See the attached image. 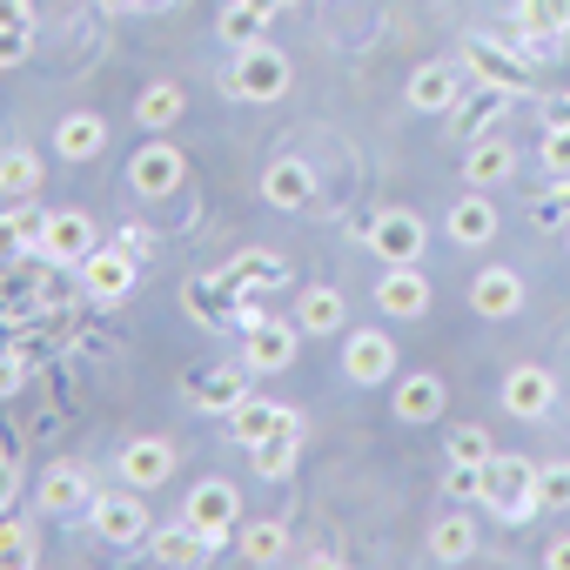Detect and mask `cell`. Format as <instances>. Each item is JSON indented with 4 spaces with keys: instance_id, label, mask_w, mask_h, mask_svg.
I'll use <instances>...</instances> for the list:
<instances>
[{
    "instance_id": "6da1fadb",
    "label": "cell",
    "mask_w": 570,
    "mask_h": 570,
    "mask_svg": "<svg viewBox=\"0 0 570 570\" xmlns=\"http://www.w3.org/2000/svg\"><path fill=\"white\" fill-rule=\"evenodd\" d=\"M289 81H296L289 55L268 48V41H248V48H235L228 75H222V95H235V101H282Z\"/></svg>"
},
{
    "instance_id": "7a4b0ae2",
    "label": "cell",
    "mask_w": 570,
    "mask_h": 570,
    "mask_svg": "<svg viewBox=\"0 0 570 570\" xmlns=\"http://www.w3.org/2000/svg\"><path fill=\"white\" fill-rule=\"evenodd\" d=\"M483 503H490L503 523H530V517L543 510V497H537V463L497 450V456L483 463Z\"/></svg>"
},
{
    "instance_id": "3957f363",
    "label": "cell",
    "mask_w": 570,
    "mask_h": 570,
    "mask_svg": "<svg viewBox=\"0 0 570 570\" xmlns=\"http://www.w3.org/2000/svg\"><path fill=\"white\" fill-rule=\"evenodd\" d=\"M181 523H188V530H202L208 543H228V530L242 523V490H235L228 476L195 483V490H188V503H181Z\"/></svg>"
},
{
    "instance_id": "277c9868",
    "label": "cell",
    "mask_w": 570,
    "mask_h": 570,
    "mask_svg": "<svg viewBox=\"0 0 570 570\" xmlns=\"http://www.w3.org/2000/svg\"><path fill=\"white\" fill-rule=\"evenodd\" d=\"M88 523H95V537L101 543H115V550H135V543H148V503H141V490L128 483V490H108V497H95V510H88Z\"/></svg>"
},
{
    "instance_id": "5b68a950",
    "label": "cell",
    "mask_w": 570,
    "mask_h": 570,
    "mask_svg": "<svg viewBox=\"0 0 570 570\" xmlns=\"http://www.w3.org/2000/svg\"><path fill=\"white\" fill-rule=\"evenodd\" d=\"M95 235H101V228H95L81 208H48V222H41V248H35V255L55 262V268H81V262L101 248Z\"/></svg>"
},
{
    "instance_id": "8992f818",
    "label": "cell",
    "mask_w": 570,
    "mask_h": 570,
    "mask_svg": "<svg viewBox=\"0 0 570 570\" xmlns=\"http://www.w3.org/2000/svg\"><path fill=\"white\" fill-rule=\"evenodd\" d=\"M463 68H470L483 88H503V95H517V101L530 95V61H523L517 48H497L490 35H470V41H463Z\"/></svg>"
},
{
    "instance_id": "52a82bcc",
    "label": "cell",
    "mask_w": 570,
    "mask_h": 570,
    "mask_svg": "<svg viewBox=\"0 0 570 570\" xmlns=\"http://www.w3.org/2000/svg\"><path fill=\"white\" fill-rule=\"evenodd\" d=\"M181 175H188V161H181V148H175L168 135H148V141L135 148V161H128V188H135V195H148V202L175 195V188H181Z\"/></svg>"
},
{
    "instance_id": "ba28073f",
    "label": "cell",
    "mask_w": 570,
    "mask_h": 570,
    "mask_svg": "<svg viewBox=\"0 0 570 570\" xmlns=\"http://www.w3.org/2000/svg\"><path fill=\"white\" fill-rule=\"evenodd\" d=\"M343 376L363 383V390L396 383V343H390V330H350V343H343Z\"/></svg>"
},
{
    "instance_id": "9c48e42d",
    "label": "cell",
    "mask_w": 570,
    "mask_h": 570,
    "mask_svg": "<svg viewBox=\"0 0 570 570\" xmlns=\"http://www.w3.org/2000/svg\"><path fill=\"white\" fill-rule=\"evenodd\" d=\"M376 309H383V316H396V323L430 316V275H423L416 262H390V268H383V282H376Z\"/></svg>"
},
{
    "instance_id": "30bf717a",
    "label": "cell",
    "mask_w": 570,
    "mask_h": 570,
    "mask_svg": "<svg viewBox=\"0 0 570 570\" xmlns=\"http://www.w3.org/2000/svg\"><path fill=\"white\" fill-rule=\"evenodd\" d=\"M175 463H181V450H175L168 436H135V443H121V456H115L121 483H135V490H161V483L175 476Z\"/></svg>"
},
{
    "instance_id": "8fae6325",
    "label": "cell",
    "mask_w": 570,
    "mask_h": 570,
    "mask_svg": "<svg viewBox=\"0 0 570 570\" xmlns=\"http://www.w3.org/2000/svg\"><path fill=\"white\" fill-rule=\"evenodd\" d=\"M222 423H228V443H235V450H255V443L275 436V430H303L296 410H282V403H268V396H242Z\"/></svg>"
},
{
    "instance_id": "7c38bea8",
    "label": "cell",
    "mask_w": 570,
    "mask_h": 570,
    "mask_svg": "<svg viewBox=\"0 0 570 570\" xmlns=\"http://www.w3.org/2000/svg\"><path fill=\"white\" fill-rule=\"evenodd\" d=\"M135 248H121V242H101L88 262H81V289L88 296H101V303H121L128 289H135Z\"/></svg>"
},
{
    "instance_id": "4fadbf2b",
    "label": "cell",
    "mask_w": 570,
    "mask_h": 570,
    "mask_svg": "<svg viewBox=\"0 0 570 570\" xmlns=\"http://www.w3.org/2000/svg\"><path fill=\"white\" fill-rule=\"evenodd\" d=\"M383 262H423V215H410V208H383L376 222H370V235H363Z\"/></svg>"
},
{
    "instance_id": "5bb4252c",
    "label": "cell",
    "mask_w": 570,
    "mask_h": 570,
    "mask_svg": "<svg viewBox=\"0 0 570 570\" xmlns=\"http://www.w3.org/2000/svg\"><path fill=\"white\" fill-rule=\"evenodd\" d=\"M296 323H262V330H248L242 336V370L248 376H275V370H289L296 363Z\"/></svg>"
},
{
    "instance_id": "9a60e30c",
    "label": "cell",
    "mask_w": 570,
    "mask_h": 570,
    "mask_svg": "<svg viewBox=\"0 0 570 570\" xmlns=\"http://www.w3.org/2000/svg\"><path fill=\"white\" fill-rule=\"evenodd\" d=\"M463 61H423L416 75H410V108L416 115H450L456 108V95H463Z\"/></svg>"
},
{
    "instance_id": "2e32d148",
    "label": "cell",
    "mask_w": 570,
    "mask_h": 570,
    "mask_svg": "<svg viewBox=\"0 0 570 570\" xmlns=\"http://www.w3.org/2000/svg\"><path fill=\"white\" fill-rule=\"evenodd\" d=\"M550 403H557V383H550L543 363H517V370L503 376V410H510V416L537 423V416H550Z\"/></svg>"
},
{
    "instance_id": "e0dca14e",
    "label": "cell",
    "mask_w": 570,
    "mask_h": 570,
    "mask_svg": "<svg viewBox=\"0 0 570 570\" xmlns=\"http://www.w3.org/2000/svg\"><path fill=\"white\" fill-rule=\"evenodd\" d=\"M235 296H262V289H282L289 282V268H282V255H268V248H242V255H228L222 268H215Z\"/></svg>"
},
{
    "instance_id": "ac0fdd59",
    "label": "cell",
    "mask_w": 570,
    "mask_h": 570,
    "mask_svg": "<svg viewBox=\"0 0 570 570\" xmlns=\"http://www.w3.org/2000/svg\"><path fill=\"white\" fill-rule=\"evenodd\" d=\"M443 376L436 370H410V376H396V390H390V410L403 416V423H436L443 416Z\"/></svg>"
},
{
    "instance_id": "d6986e66",
    "label": "cell",
    "mask_w": 570,
    "mask_h": 570,
    "mask_svg": "<svg viewBox=\"0 0 570 570\" xmlns=\"http://www.w3.org/2000/svg\"><path fill=\"white\" fill-rule=\"evenodd\" d=\"M95 476L81 470V463H55L48 476H41V510L48 517H75V510H95Z\"/></svg>"
},
{
    "instance_id": "ffe728a7",
    "label": "cell",
    "mask_w": 570,
    "mask_h": 570,
    "mask_svg": "<svg viewBox=\"0 0 570 570\" xmlns=\"http://www.w3.org/2000/svg\"><path fill=\"white\" fill-rule=\"evenodd\" d=\"M470 309L490 316V323L517 316V309H523V275H517V268H476V282H470Z\"/></svg>"
},
{
    "instance_id": "44dd1931",
    "label": "cell",
    "mask_w": 570,
    "mask_h": 570,
    "mask_svg": "<svg viewBox=\"0 0 570 570\" xmlns=\"http://www.w3.org/2000/svg\"><path fill=\"white\" fill-rule=\"evenodd\" d=\"M443 228H450V242H463V248H483V242L497 235V202H490L483 188H470V195H456V202H450Z\"/></svg>"
},
{
    "instance_id": "7402d4cb",
    "label": "cell",
    "mask_w": 570,
    "mask_h": 570,
    "mask_svg": "<svg viewBox=\"0 0 570 570\" xmlns=\"http://www.w3.org/2000/svg\"><path fill=\"white\" fill-rule=\"evenodd\" d=\"M242 396H248V370H195L188 376V403L202 416H228Z\"/></svg>"
},
{
    "instance_id": "603a6c76",
    "label": "cell",
    "mask_w": 570,
    "mask_h": 570,
    "mask_svg": "<svg viewBox=\"0 0 570 570\" xmlns=\"http://www.w3.org/2000/svg\"><path fill=\"white\" fill-rule=\"evenodd\" d=\"M343 323H350V303H343V289H330V282H309L296 296V330L303 336H336Z\"/></svg>"
},
{
    "instance_id": "cb8c5ba5",
    "label": "cell",
    "mask_w": 570,
    "mask_h": 570,
    "mask_svg": "<svg viewBox=\"0 0 570 570\" xmlns=\"http://www.w3.org/2000/svg\"><path fill=\"white\" fill-rule=\"evenodd\" d=\"M262 195H268L275 208H309V202H316V168L296 161V155H282V161H268Z\"/></svg>"
},
{
    "instance_id": "d4e9b609",
    "label": "cell",
    "mask_w": 570,
    "mask_h": 570,
    "mask_svg": "<svg viewBox=\"0 0 570 570\" xmlns=\"http://www.w3.org/2000/svg\"><path fill=\"white\" fill-rule=\"evenodd\" d=\"M41 222H48V208H35V202H14L0 215V268H14L21 255L41 248Z\"/></svg>"
},
{
    "instance_id": "484cf974",
    "label": "cell",
    "mask_w": 570,
    "mask_h": 570,
    "mask_svg": "<svg viewBox=\"0 0 570 570\" xmlns=\"http://www.w3.org/2000/svg\"><path fill=\"white\" fill-rule=\"evenodd\" d=\"M181 303H188V316L202 323V330H228L235 323V289L222 275H195L188 289H181Z\"/></svg>"
},
{
    "instance_id": "4316f807",
    "label": "cell",
    "mask_w": 570,
    "mask_h": 570,
    "mask_svg": "<svg viewBox=\"0 0 570 570\" xmlns=\"http://www.w3.org/2000/svg\"><path fill=\"white\" fill-rule=\"evenodd\" d=\"M208 550H215V543H208L202 530H188V523H175V530H148V557L168 563V570H202Z\"/></svg>"
},
{
    "instance_id": "83f0119b",
    "label": "cell",
    "mask_w": 570,
    "mask_h": 570,
    "mask_svg": "<svg viewBox=\"0 0 570 570\" xmlns=\"http://www.w3.org/2000/svg\"><path fill=\"white\" fill-rule=\"evenodd\" d=\"M55 148H61V161H95V155L108 148V121H101V115H88V108H75V115H61Z\"/></svg>"
},
{
    "instance_id": "f1b7e54d",
    "label": "cell",
    "mask_w": 570,
    "mask_h": 570,
    "mask_svg": "<svg viewBox=\"0 0 570 570\" xmlns=\"http://www.w3.org/2000/svg\"><path fill=\"white\" fill-rule=\"evenodd\" d=\"M0 195H8V202H35L41 195V155L28 141L0 148Z\"/></svg>"
},
{
    "instance_id": "f546056e",
    "label": "cell",
    "mask_w": 570,
    "mask_h": 570,
    "mask_svg": "<svg viewBox=\"0 0 570 570\" xmlns=\"http://www.w3.org/2000/svg\"><path fill=\"white\" fill-rule=\"evenodd\" d=\"M510 175H517V148H510L503 135L470 141V161H463V181H470V188H490V181H510Z\"/></svg>"
},
{
    "instance_id": "4dcf8cb0",
    "label": "cell",
    "mask_w": 570,
    "mask_h": 570,
    "mask_svg": "<svg viewBox=\"0 0 570 570\" xmlns=\"http://www.w3.org/2000/svg\"><path fill=\"white\" fill-rule=\"evenodd\" d=\"M181 115H188L181 81H148V88H141V101H135V121H141V128H175Z\"/></svg>"
},
{
    "instance_id": "1f68e13d",
    "label": "cell",
    "mask_w": 570,
    "mask_h": 570,
    "mask_svg": "<svg viewBox=\"0 0 570 570\" xmlns=\"http://www.w3.org/2000/svg\"><path fill=\"white\" fill-rule=\"evenodd\" d=\"M296 443H303V430H275V436H262V443L248 450L255 476H262V483H282V476L296 470Z\"/></svg>"
},
{
    "instance_id": "d6a6232c",
    "label": "cell",
    "mask_w": 570,
    "mask_h": 570,
    "mask_svg": "<svg viewBox=\"0 0 570 570\" xmlns=\"http://www.w3.org/2000/svg\"><path fill=\"white\" fill-rule=\"evenodd\" d=\"M235 557L242 563H282V557H289V530H282V517H268V523H248L242 530V543H235Z\"/></svg>"
},
{
    "instance_id": "836d02e7",
    "label": "cell",
    "mask_w": 570,
    "mask_h": 570,
    "mask_svg": "<svg viewBox=\"0 0 570 570\" xmlns=\"http://www.w3.org/2000/svg\"><path fill=\"white\" fill-rule=\"evenodd\" d=\"M510 101H517V95H503V88H483L470 108H450V115H456V135H463V141H483V135H497L490 121H503V108H510Z\"/></svg>"
},
{
    "instance_id": "e575fe53",
    "label": "cell",
    "mask_w": 570,
    "mask_h": 570,
    "mask_svg": "<svg viewBox=\"0 0 570 570\" xmlns=\"http://www.w3.org/2000/svg\"><path fill=\"white\" fill-rule=\"evenodd\" d=\"M430 557H443V563H470V557H476V523H470V517H443V523L430 530Z\"/></svg>"
},
{
    "instance_id": "d590c367",
    "label": "cell",
    "mask_w": 570,
    "mask_h": 570,
    "mask_svg": "<svg viewBox=\"0 0 570 570\" xmlns=\"http://www.w3.org/2000/svg\"><path fill=\"white\" fill-rule=\"evenodd\" d=\"M268 21H275V14L248 8V0H228L215 28H222V41H228V48H248V41H262V35H268Z\"/></svg>"
},
{
    "instance_id": "8d00e7d4",
    "label": "cell",
    "mask_w": 570,
    "mask_h": 570,
    "mask_svg": "<svg viewBox=\"0 0 570 570\" xmlns=\"http://www.w3.org/2000/svg\"><path fill=\"white\" fill-rule=\"evenodd\" d=\"M0 563H14V570L41 563V537H35V523H21L14 510L0 517Z\"/></svg>"
},
{
    "instance_id": "74e56055",
    "label": "cell",
    "mask_w": 570,
    "mask_h": 570,
    "mask_svg": "<svg viewBox=\"0 0 570 570\" xmlns=\"http://www.w3.org/2000/svg\"><path fill=\"white\" fill-rule=\"evenodd\" d=\"M510 21L530 35H570V0H517Z\"/></svg>"
},
{
    "instance_id": "f35d334b",
    "label": "cell",
    "mask_w": 570,
    "mask_h": 570,
    "mask_svg": "<svg viewBox=\"0 0 570 570\" xmlns=\"http://www.w3.org/2000/svg\"><path fill=\"white\" fill-rule=\"evenodd\" d=\"M530 222H537V228H570V181L550 175V188L530 202Z\"/></svg>"
},
{
    "instance_id": "ab89813d",
    "label": "cell",
    "mask_w": 570,
    "mask_h": 570,
    "mask_svg": "<svg viewBox=\"0 0 570 570\" xmlns=\"http://www.w3.org/2000/svg\"><path fill=\"white\" fill-rule=\"evenodd\" d=\"M443 456H463V463H490V456H497V443H490V430H483V423H463V430H450Z\"/></svg>"
},
{
    "instance_id": "60d3db41",
    "label": "cell",
    "mask_w": 570,
    "mask_h": 570,
    "mask_svg": "<svg viewBox=\"0 0 570 570\" xmlns=\"http://www.w3.org/2000/svg\"><path fill=\"white\" fill-rule=\"evenodd\" d=\"M443 490H450V497H483V463L443 456Z\"/></svg>"
},
{
    "instance_id": "b9f144b4",
    "label": "cell",
    "mask_w": 570,
    "mask_h": 570,
    "mask_svg": "<svg viewBox=\"0 0 570 570\" xmlns=\"http://www.w3.org/2000/svg\"><path fill=\"white\" fill-rule=\"evenodd\" d=\"M537 497L550 510H570V463H537Z\"/></svg>"
},
{
    "instance_id": "7bdbcfd3",
    "label": "cell",
    "mask_w": 570,
    "mask_h": 570,
    "mask_svg": "<svg viewBox=\"0 0 570 570\" xmlns=\"http://www.w3.org/2000/svg\"><path fill=\"white\" fill-rule=\"evenodd\" d=\"M543 175L570 181V128H543Z\"/></svg>"
},
{
    "instance_id": "ee69618b",
    "label": "cell",
    "mask_w": 570,
    "mask_h": 570,
    "mask_svg": "<svg viewBox=\"0 0 570 570\" xmlns=\"http://www.w3.org/2000/svg\"><path fill=\"white\" fill-rule=\"evenodd\" d=\"M21 383H28V356L21 350H0V403H8Z\"/></svg>"
},
{
    "instance_id": "f6af8a7d",
    "label": "cell",
    "mask_w": 570,
    "mask_h": 570,
    "mask_svg": "<svg viewBox=\"0 0 570 570\" xmlns=\"http://www.w3.org/2000/svg\"><path fill=\"white\" fill-rule=\"evenodd\" d=\"M28 61V28H0V75H14Z\"/></svg>"
},
{
    "instance_id": "bcb514c9",
    "label": "cell",
    "mask_w": 570,
    "mask_h": 570,
    "mask_svg": "<svg viewBox=\"0 0 570 570\" xmlns=\"http://www.w3.org/2000/svg\"><path fill=\"white\" fill-rule=\"evenodd\" d=\"M14 497H21V450H14V456H0V517L14 510Z\"/></svg>"
},
{
    "instance_id": "7dc6e473",
    "label": "cell",
    "mask_w": 570,
    "mask_h": 570,
    "mask_svg": "<svg viewBox=\"0 0 570 570\" xmlns=\"http://www.w3.org/2000/svg\"><path fill=\"white\" fill-rule=\"evenodd\" d=\"M0 28H28L35 35V0H0Z\"/></svg>"
},
{
    "instance_id": "c3c4849f",
    "label": "cell",
    "mask_w": 570,
    "mask_h": 570,
    "mask_svg": "<svg viewBox=\"0 0 570 570\" xmlns=\"http://www.w3.org/2000/svg\"><path fill=\"white\" fill-rule=\"evenodd\" d=\"M543 128H570V88L543 95Z\"/></svg>"
},
{
    "instance_id": "681fc988",
    "label": "cell",
    "mask_w": 570,
    "mask_h": 570,
    "mask_svg": "<svg viewBox=\"0 0 570 570\" xmlns=\"http://www.w3.org/2000/svg\"><path fill=\"white\" fill-rule=\"evenodd\" d=\"M121 248H135V255H155V228L128 222V228H121Z\"/></svg>"
},
{
    "instance_id": "f907efd6",
    "label": "cell",
    "mask_w": 570,
    "mask_h": 570,
    "mask_svg": "<svg viewBox=\"0 0 570 570\" xmlns=\"http://www.w3.org/2000/svg\"><path fill=\"white\" fill-rule=\"evenodd\" d=\"M543 563H550V570H570V537H557V543L543 550Z\"/></svg>"
},
{
    "instance_id": "816d5d0a",
    "label": "cell",
    "mask_w": 570,
    "mask_h": 570,
    "mask_svg": "<svg viewBox=\"0 0 570 570\" xmlns=\"http://www.w3.org/2000/svg\"><path fill=\"white\" fill-rule=\"evenodd\" d=\"M95 8H101V14H135L141 0H95Z\"/></svg>"
},
{
    "instance_id": "f5cc1de1",
    "label": "cell",
    "mask_w": 570,
    "mask_h": 570,
    "mask_svg": "<svg viewBox=\"0 0 570 570\" xmlns=\"http://www.w3.org/2000/svg\"><path fill=\"white\" fill-rule=\"evenodd\" d=\"M248 8H262V14H282V8H289V0H248Z\"/></svg>"
},
{
    "instance_id": "db71d44e",
    "label": "cell",
    "mask_w": 570,
    "mask_h": 570,
    "mask_svg": "<svg viewBox=\"0 0 570 570\" xmlns=\"http://www.w3.org/2000/svg\"><path fill=\"white\" fill-rule=\"evenodd\" d=\"M563 235H570V228H563Z\"/></svg>"
}]
</instances>
